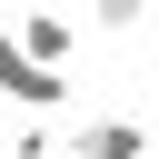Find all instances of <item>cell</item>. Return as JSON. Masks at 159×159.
I'll return each mask as SVG.
<instances>
[{
	"instance_id": "3957f363",
	"label": "cell",
	"mask_w": 159,
	"mask_h": 159,
	"mask_svg": "<svg viewBox=\"0 0 159 159\" xmlns=\"http://www.w3.org/2000/svg\"><path fill=\"white\" fill-rule=\"evenodd\" d=\"M10 30H20V50H30L40 70H60V60L80 50V20H70V10H20Z\"/></svg>"
},
{
	"instance_id": "6da1fadb",
	"label": "cell",
	"mask_w": 159,
	"mask_h": 159,
	"mask_svg": "<svg viewBox=\"0 0 159 159\" xmlns=\"http://www.w3.org/2000/svg\"><path fill=\"white\" fill-rule=\"evenodd\" d=\"M0 99H20L30 119H60L70 109V70H40L20 50V30H0Z\"/></svg>"
},
{
	"instance_id": "5b68a950",
	"label": "cell",
	"mask_w": 159,
	"mask_h": 159,
	"mask_svg": "<svg viewBox=\"0 0 159 159\" xmlns=\"http://www.w3.org/2000/svg\"><path fill=\"white\" fill-rule=\"evenodd\" d=\"M10 159H70V139H60V129H50V119H30V129H20V139H10Z\"/></svg>"
},
{
	"instance_id": "7a4b0ae2",
	"label": "cell",
	"mask_w": 159,
	"mask_h": 159,
	"mask_svg": "<svg viewBox=\"0 0 159 159\" xmlns=\"http://www.w3.org/2000/svg\"><path fill=\"white\" fill-rule=\"evenodd\" d=\"M70 159H149L139 119H70Z\"/></svg>"
},
{
	"instance_id": "277c9868",
	"label": "cell",
	"mask_w": 159,
	"mask_h": 159,
	"mask_svg": "<svg viewBox=\"0 0 159 159\" xmlns=\"http://www.w3.org/2000/svg\"><path fill=\"white\" fill-rule=\"evenodd\" d=\"M89 20H99L109 40H139V30H149V0H89Z\"/></svg>"
}]
</instances>
